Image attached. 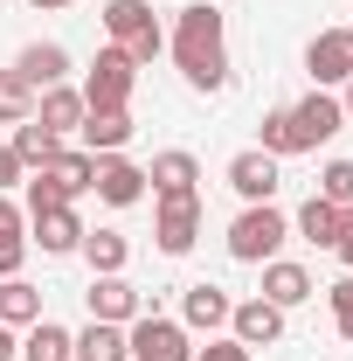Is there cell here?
Here are the masks:
<instances>
[{"label":"cell","mask_w":353,"mask_h":361,"mask_svg":"<svg viewBox=\"0 0 353 361\" xmlns=\"http://www.w3.org/2000/svg\"><path fill=\"white\" fill-rule=\"evenodd\" d=\"M229 334H236L250 355H257V348H277V341H284V313H277L264 292H257V299H243V306L229 313Z\"/></svg>","instance_id":"cell-10"},{"label":"cell","mask_w":353,"mask_h":361,"mask_svg":"<svg viewBox=\"0 0 353 361\" xmlns=\"http://www.w3.org/2000/svg\"><path fill=\"white\" fill-rule=\"evenodd\" d=\"M305 70H312V84L326 90V84H347L353 77V28H319L305 49Z\"/></svg>","instance_id":"cell-9"},{"label":"cell","mask_w":353,"mask_h":361,"mask_svg":"<svg viewBox=\"0 0 353 361\" xmlns=\"http://www.w3.org/2000/svg\"><path fill=\"white\" fill-rule=\"evenodd\" d=\"M21 118H35V84L21 70H0V126H21Z\"/></svg>","instance_id":"cell-26"},{"label":"cell","mask_w":353,"mask_h":361,"mask_svg":"<svg viewBox=\"0 0 353 361\" xmlns=\"http://www.w3.org/2000/svg\"><path fill=\"white\" fill-rule=\"evenodd\" d=\"M84 257H90V278H111V271H125L132 243L118 229H84Z\"/></svg>","instance_id":"cell-23"},{"label":"cell","mask_w":353,"mask_h":361,"mask_svg":"<svg viewBox=\"0 0 353 361\" xmlns=\"http://www.w3.org/2000/svg\"><path fill=\"white\" fill-rule=\"evenodd\" d=\"M194 180H201V160L194 153H153V167H146V188L153 195H194Z\"/></svg>","instance_id":"cell-17"},{"label":"cell","mask_w":353,"mask_h":361,"mask_svg":"<svg viewBox=\"0 0 353 361\" xmlns=\"http://www.w3.org/2000/svg\"><path fill=\"white\" fill-rule=\"evenodd\" d=\"M84 306H90V319H111V326H132V319L146 313V299H139V285L125 278V271H111V278H90Z\"/></svg>","instance_id":"cell-8"},{"label":"cell","mask_w":353,"mask_h":361,"mask_svg":"<svg viewBox=\"0 0 353 361\" xmlns=\"http://www.w3.org/2000/svg\"><path fill=\"white\" fill-rule=\"evenodd\" d=\"M84 90H70V84H49V90H35V126H49V133L63 139V133H77L84 126Z\"/></svg>","instance_id":"cell-15"},{"label":"cell","mask_w":353,"mask_h":361,"mask_svg":"<svg viewBox=\"0 0 353 361\" xmlns=\"http://www.w3.org/2000/svg\"><path fill=\"white\" fill-rule=\"evenodd\" d=\"M194 236H201V195H160V209H153V243H160L167 257H187Z\"/></svg>","instance_id":"cell-6"},{"label":"cell","mask_w":353,"mask_h":361,"mask_svg":"<svg viewBox=\"0 0 353 361\" xmlns=\"http://www.w3.org/2000/svg\"><path fill=\"white\" fill-rule=\"evenodd\" d=\"M174 63L194 90H222L229 84V14L222 7H180L174 21Z\"/></svg>","instance_id":"cell-1"},{"label":"cell","mask_w":353,"mask_h":361,"mask_svg":"<svg viewBox=\"0 0 353 361\" xmlns=\"http://www.w3.org/2000/svg\"><path fill=\"white\" fill-rule=\"evenodd\" d=\"M264 153H270V160H291V153H305V146H298V126H291V104L264 111Z\"/></svg>","instance_id":"cell-28"},{"label":"cell","mask_w":353,"mask_h":361,"mask_svg":"<svg viewBox=\"0 0 353 361\" xmlns=\"http://www.w3.org/2000/svg\"><path fill=\"white\" fill-rule=\"evenodd\" d=\"M21 174H28V167H21V153H14V146H0V188H21Z\"/></svg>","instance_id":"cell-35"},{"label":"cell","mask_w":353,"mask_h":361,"mask_svg":"<svg viewBox=\"0 0 353 361\" xmlns=\"http://www.w3.org/2000/svg\"><path fill=\"white\" fill-rule=\"evenodd\" d=\"M14 70H21L35 90H49V84H63V77H70V49H63V42H28Z\"/></svg>","instance_id":"cell-20"},{"label":"cell","mask_w":353,"mask_h":361,"mask_svg":"<svg viewBox=\"0 0 353 361\" xmlns=\"http://www.w3.org/2000/svg\"><path fill=\"white\" fill-rule=\"evenodd\" d=\"M284 236H291L284 209H277V202H250V209L229 223V257H236V264H270V257L284 250Z\"/></svg>","instance_id":"cell-2"},{"label":"cell","mask_w":353,"mask_h":361,"mask_svg":"<svg viewBox=\"0 0 353 361\" xmlns=\"http://www.w3.org/2000/svg\"><path fill=\"white\" fill-rule=\"evenodd\" d=\"M125 355L132 361H194V341L180 319H160V313H139L132 334H125Z\"/></svg>","instance_id":"cell-5"},{"label":"cell","mask_w":353,"mask_h":361,"mask_svg":"<svg viewBox=\"0 0 353 361\" xmlns=\"http://www.w3.org/2000/svg\"><path fill=\"white\" fill-rule=\"evenodd\" d=\"M194 361H250V348H243V341L229 334V341H208V348H201Z\"/></svg>","instance_id":"cell-32"},{"label":"cell","mask_w":353,"mask_h":361,"mask_svg":"<svg viewBox=\"0 0 353 361\" xmlns=\"http://www.w3.org/2000/svg\"><path fill=\"white\" fill-rule=\"evenodd\" d=\"M319 202H333V209H347V202H353V160H326V174H319Z\"/></svg>","instance_id":"cell-30"},{"label":"cell","mask_w":353,"mask_h":361,"mask_svg":"<svg viewBox=\"0 0 353 361\" xmlns=\"http://www.w3.org/2000/svg\"><path fill=\"white\" fill-rule=\"evenodd\" d=\"M333 257H340V264L353 271V202L340 209V236H333Z\"/></svg>","instance_id":"cell-33"},{"label":"cell","mask_w":353,"mask_h":361,"mask_svg":"<svg viewBox=\"0 0 353 361\" xmlns=\"http://www.w3.org/2000/svg\"><path fill=\"white\" fill-rule=\"evenodd\" d=\"M70 361H132V355H125V326L90 319L84 334H70Z\"/></svg>","instance_id":"cell-19"},{"label":"cell","mask_w":353,"mask_h":361,"mask_svg":"<svg viewBox=\"0 0 353 361\" xmlns=\"http://www.w3.org/2000/svg\"><path fill=\"white\" fill-rule=\"evenodd\" d=\"M42 319V292L28 278H0V326H35Z\"/></svg>","instance_id":"cell-22"},{"label":"cell","mask_w":353,"mask_h":361,"mask_svg":"<svg viewBox=\"0 0 353 361\" xmlns=\"http://www.w3.org/2000/svg\"><path fill=\"white\" fill-rule=\"evenodd\" d=\"M326 306H333V326H340V341H353V271L340 285H326Z\"/></svg>","instance_id":"cell-31"},{"label":"cell","mask_w":353,"mask_h":361,"mask_svg":"<svg viewBox=\"0 0 353 361\" xmlns=\"http://www.w3.org/2000/svg\"><path fill=\"white\" fill-rule=\"evenodd\" d=\"M7 146L21 153V167H28V174H35V167H49V160L63 153V139L49 133V126H35V118H21V126H14V139H7Z\"/></svg>","instance_id":"cell-24"},{"label":"cell","mask_w":353,"mask_h":361,"mask_svg":"<svg viewBox=\"0 0 353 361\" xmlns=\"http://www.w3.org/2000/svg\"><path fill=\"white\" fill-rule=\"evenodd\" d=\"M21 257H28V236H0V278H14Z\"/></svg>","instance_id":"cell-34"},{"label":"cell","mask_w":353,"mask_h":361,"mask_svg":"<svg viewBox=\"0 0 353 361\" xmlns=\"http://www.w3.org/2000/svg\"><path fill=\"white\" fill-rule=\"evenodd\" d=\"M77 133H84V153L104 160V153H125L139 126H132V104H125V111H84V126H77Z\"/></svg>","instance_id":"cell-13"},{"label":"cell","mask_w":353,"mask_h":361,"mask_svg":"<svg viewBox=\"0 0 353 361\" xmlns=\"http://www.w3.org/2000/svg\"><path fill=\"white\" fill-rule=\"evenodd\" d=\"M132 84H139V63L111 42V49H97V63H90V77H84V104L90 111H125L132 104Z\"/></svg>","instance_id":"cell-3"},{"label":"cell","mask_w":353,"mask_h":361,"mask_svg":"<svg viewBox=\"0 0 353 361\" xmlns=\"http://www.w3.org/2000/svg\"><path fill=\"white\" fill-rule=\"evenodd\" d=\"M21 188H28V216H49V209H70L63 180H56V174H42V167H35V174L21 180Z\"/></svg>","instance_id":"cell-29"},{"label":"cell","mask_w":353,"mask_h":361,"mask_svg":"<svg viewBox=\"0 0 353 361\" xmlns=\"http://www.w3.org/2000/svg\"><path fill=\"white\" fill-rule=\"evenodd\" d=\"M229 188H236L243 202H270V195H277V160H270L264 146L236 153V160H229Z\"/></svg>","instance_id":"cell-14"},{"label":"cell","mask_w":353,"mask_h":361,"mask_svg":"<svg viewBox=\"0 0 353 361\" xmlns=\"http://www.w3.org/2000/svg\"><path fill=\"white\" fill-rule=\"evenodd\" d=\"M42 174H56V180H63V195L77 202V195H90V180H97V153H84V146H63Z\"/></svg>","instance_id":"cell-21"},{"label":"cell","mask_w":353,"mask_h":361,"mask_svg":"<svg viewBox=\"0 0 353 361\" xmlns=\"http://www.w3.org/2000/svg\"><path fill=\"white\" fill-rule=\"evenodd\" d=\"M229 313H236V299L222 285H187V299H180V326L187 334H215V326H229Z\"/></svg>","instance_id":"cell-12"},{"label":"cell","mask_w":353,"mask_h":361,"mask_svg":"<svg viewBox=\"0 0 353 361\" xmlns=\"http://www.w3.org/2000/svg\"><path fill=\"white\" fill-rule=\"evenodd\" d=\"M28 7H42V14H49V7H70V0H28Z\"/></svg>","instance_id":"cell-39"},{"label":"cell","mask_w":353,"mask_h":361,"mask_svg":"<svg viewBox=\"0 0 353 361\" xmlns=\"http://www.w3.org/2000/svg\"><path fill=\"white\" fill-rule=\"evenodd\" d=\"M298 236H305V243H319V250H333V236H340V209L312 195L305 209H298Z\"/></svg>","instance_id":"cell-27"},{"label":"cell","mask_w":353,"mask_h":361,"mask_svg":"<svg viewBox=\"0 0 353 361\" xmlns=\"http://www.w3.org/2000/svg\"><path fill=\"white\" fill-rule=\"evenodd\" d=\"M340 111H347V118H353V77H347V97H340Z\"/></svg>","instance_id":"cell-38"},{"label":"cell","mask_w":353,"mask_h":361,"mask_svg":"<svg viewBox=\"0 0 353 361\" xmlns=\"http://www.w3.org/2000/svg\"><path fill=\"white\" fill-rule=\"evenodd\" d=\"M21 355V341H14V326H0V361H14Z\"/></svg>","instance_id":"cell-37"},{"label":"cell","mask_w":353,"mask_h":361,"mask_svg":"<svg viewBox=\"0 0 353 361\" xmlns=\"http://www.w3.org/2000/svg\"><path fill=\"white\" fill-rule=\"evenodd\" d=\"M90 188H97V202H111V209H132L139 195H146V167H132L125 153H104Z\"/></svg>","instance_id":"cell-11"},{"label":"cell","mask_w":353,"mask_h":361,"mask_svg":"<svg viewBox=\"0 0 353 361\" xmlns=\"http://www.w3.org/2000/svg\"><path fill=\"white\" fill-rule=\"evenodd\" d=\"M21 229H28V216H21V209L0 195V236H21Z\"/></svg>","instance_id":"cell-36"},{"label":"cell","mask_w":353,"mask_h":361,"mask_svg":"<svg viewBox=\"0 0 353 361\" xmlns=\"http://www.w3.org/2000/svg\"><path fill=\"white\" fill-rule=\"evenodd\" d=\"M28 243H42V257H70V250H84V223H77V209H49V216H28Z\"/></svg>","instance_id":"cell-16"},{"label":"cell","mask_w":353,"mask_h":361,"mask_svg":"<svg viewBox=\"0 0 353 361\" xmlns=\"http://www.w3.org/2000/svg\"><path fill=\"white\" fill-rule=\"evenodd\" d=\"M104 35L125 49L132 63H153V56L167 49V35H160V21H153L146 0H111V7H104Z\"/></svg>","instance_id":"cell-4"},{"label":"cell","mask_w":353,"mask_h":361,"mask_svg":"<svg viewBox=\"0 0 353 361\" xmlns=\"http://www.w3.org/2000/svg\"><path fill=\"white\" fill-rule=\"evenodd\" d=\"M291 126H298V146H305V153H319L326 139H340L347 111H340V97H333V90L312 84V97H298V104H291Z\"/></svg>","instance_id":"cell-7"},{"label":"cell","mask_w":353,"mask_h":361,"mask_svg":"<svg viewBox=\"0 0 353 361\" xmlns=\"http://www.w3.org/2000/svg\"><path fill=\"white\" fill-rule=\"evenodd\" d=\"M21 361H70V326L35 319V326H28V341H21Z\"/></svg>","instance_id":"cell-25"},{"label":"cell","mask_w":353,"mask_h":361,"mask_svg":"<svg viewBox=\"0 0 353 361\" xmlns=\"http://www.w3.org/2000/svg\"><path fill=\"white\" fill-rule=\"evenodd\" d=\"M264 299L277 306V313L305 306V299H312V271H305V264H284V257H270V264H264Z\"/></svg>","instance_id":"cell-18"}]
</instances>
